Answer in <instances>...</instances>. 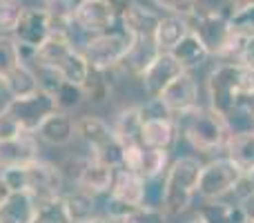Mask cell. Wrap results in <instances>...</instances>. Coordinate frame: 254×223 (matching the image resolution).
<instances>
[{
  "mask_svg": "<svg viewBox=\"0 0 254 223\" xmlns=\"http://www.w3.org/2000/svg\"><path fill=\"white\" fill-rule=\"evenodd\" d=\"M25 132L20 130V125H18L16 121H13V116H9L4 110H0V141H11V139H18V136H22Z\"/></svg>",
  "mask_w": 254,
  "mask_h": 223,
  "instance_id": "cell-41",
  "label": "cell"
},
{
  "mask_svg": "<svg viewBox=\"0 0 254 223\" xmlns=\"http://www.w3.org/2000/svg\"><path fill=\"white\" fill-rule=\"evenodd\" d=\"M241 210H243L246 221L254 223V190H252V192H248L246 197H241Z\"/></svg>",
  "mask_w": 254,
  "mask_h": 223,
  "instance_id": "cell-43",
  "label": "cell"
},
{
  "mask_svg": "<svg viewBox=\"0 0 254 223\" xmlns=\"http://www.w3.org/2000/svg\"><path fill=\"white\" fill-rule=\"evenodd\" d=\"M183 67L176 63V58L170 52H158L156 58L149 63V67L143 72L140 76V83L143 89L149 98H158L163 94V89L176 78V76L183 74Z\"/></svg>",
  "mask_w": 254,
  "mask_h": 223,
  "instance_id": "cell-14",
  "label": "cell"
},
{
  "mask_svg": "<svg viewBox=\"0 0 254 223\" xmlns=\"http://www.w3.org/2000/svg\"><path fill=\"white\" fill-rule=\"evenodd\" d=\"M67 210H69V217L74 223H83L94 217V210H96V203H94V194L83 192V190L76 188L71 194L65 197Z\"/></svg>",
  "mask_w": 254,
  "mask_h": 223,
  "instance_id": "cell-31",
  "label": "cell"
},
{
  "mask_svg": "<svg viewBox=\"0 0 254 223\" xmlns=\"http://www.w3.org/2000/svg\"><path fill=\"white\" fill-rule=\"evenodd\" d=\"M112 132L119 139V143L123 148H131V145H143L140 134H143V116H140L138 105L125 107L116 114Z\"/></svg>",
  "mask_w": 254,
  "mask_h": 223,
  "instance_id": "cell-23",
  "label": "cell"
},
{
  "mask_svg": "<svg viewBox=\"0 0 254 223\" xmlns=\"http://www.w3.org/2000/svg\"><path fill=\"white\" fill-rule=\"evenodd\" d=\"M121 223H165V212H163V208L138 206L131 215H127Z\"/></svg>",
  "mask_w": 254,
  "mask_h": 223,
  "instance_id": "cell-38",
  "label": "cell"
},
{
  "mask_svg": "<svg viewBox=\"0 0 254 223\" xmlns=\"http://www.w3.org/2000/svg\"><path fill=\"white\" fill-rule=\"evenodd\" d=\"M74 22L83 34L94 36V34H103L107 29H114L119 16L114 13V9L110 7L107 0H83L80 7L76 9Z\"/></svg>",
  "mask_w": 254,
  "mask_h": 223,
  "instance_id": "cell-15",
  "label": "cell"
},
{
  "mask_svg": "<svg viewBox=\"0 0 254 223\" xmlns=\"http://www.w3.org/2000/svg\"><path fill=\"white\" fill-rule=\"evenodd\" d=\"M158 49L156 45H154V38H136V45L131 47L129 56L125 58V63L121 67H125V70H129V74L134 76H143V72L149 67V63L156 58Z\"/></svg>",
  "mask_w": 254,
  "mask_h": 223,
  "instance_id": "cell-28",
  "label": "cell"
},
{
  "mask_svg": "<svg viewBox=\"0 0 254 223\" xmlns=\"http://www.w3.org/2000/svg\"><path fill=\"white\" fill-rule=\"evenodd\" d=\"M163 199H165V179H149L145 181V199L143 206L147 208H163Z\"/></svg>",
  "mask_w": 254,
  "mask_h": 223,
  "instance_id": "cell-39",
  "label": "cell"
},
{
  "mask_svg": "<svg viewBox=\"0 0 254 223\" xmlns=\"http://www.w3.org/2000/svg\"><path fill=\"white\" fill-rule=\"evenodd\" d=\"M134 45H136V36L121 25L114 27V29L103 31V34L87 36L80 52L87 58L89 70L114 72L125 63V58L129 56Z\"/></svg>",
  "mask_w": 254,
  "mask_h": 223,
  "instance_id": "cell-3",
  "label": "cell"
},
{
  "mask_svg": "<svg viewBox=\"0 0 254 223\" xmlns=\"http://www.w3.org/2000/svg\"><path fill=\"white\" fill-rule=\"evenodd\" d=\"M22 9L20 0H0V34H13Z\"/></svg>",
  "mask_w": 254,
  "mask_h": 223,
  "instance_id": "cell-36",
  "label": "cell"
},
{
  "mask_svg": "<svg viewBox=\"0 0 254 223\" xmlns=\"http://www.w3.org/2000/svg\"><path fill=\"white\" fill-rule=\"evenodd\" d=\"M179 118L185 121L183 134L188 139V143L201 154H210L214 149L225 148L230 134H232L228 121L223 116H219L216 112H212L210 107L207 110L198 107V110L185 114V116H179Z\"/></svg>",
  "mask_w": 254,
  "mask_h": 223,
  "instance_id": "cell-6",
  "label": "cell"
},
{
  "mask_svg": "<svg viewBox=\"0 0 254 223\" xmlns=\"http://www.w3.org/2000/svg\"><path fill=\"white\" fill-rule=\"evenodd\" d=\"M246 223H252V221H246Z\"/></svg>",
  "mask_w": 254,
  "mask_h": 223,
  "instance_id": "cell-53",
  "label": "cell"
},
{
  "mask_svg": "<svg viewBox=\"0 0 254 223\" xmlns=\"http://www.w3.org/2000/svg\"><path fill=\"white\" fill-rule=\"evenodd\" d=\"M190 22V29L203 40L205 49L210 52V56H221L223 47L228 45L230 36V22H228V16L223 11H201L198 9L194 16L188 18Z\"/></svg>",
  "mask_w": 254,
  "mask_h": 223,
  "instance_id": "cell-11",
  "label": "cell"
},
{
  "mask_svg": "<svg viewBox=\"0 0 254 223\" xmlns=\"http://www.w3.org/2000/svg\"><path fill=\"white\" fill-rule=\"evenodd\" d=\"M9 116H13V121L20 125V130L25 134H36L38 127L58 110L56 101L52 94L47 92H36L34 96H25V98H11L7 105L2 107Z\"/></svg>",
  "mask_w": 254,
  "mask_h": 223,
  "instance_id": "cell-10",
  "label": "cell"
},
{
  "mask_svg": "<svg viewBox=\"0 0 254 223\" xmlns=\"http://www.w3.org/2000/svg\"><path fill=\"white\" fill-rule=\"evenodd\" d=\"M34 63L52 67V70H56L61 74L63 80H69V83L76 85H83L89 76L87 58L83 56V52L69 38H63V36H52L36 52Z\"/></svg>",
  "mask_w": 254,
  "mask_h": 223,
  "instance_id": "cell-5",
  "label": "cell"
},
{
  "mask_svg": "<svg viewBox=\"0 0 254 223\" xmlns=\"http://www.w3.org/2000/svg\"><path fill=\"white\" fill-rule=\"evenodd\" d=\"M134 210H136V206H129V203L119 201V199H114V197H110V201H107V217H110L112 221H116V223H121L127 215H131Z\"/></svg>",
  "mask_w": 254,
  "mask_h": 223,
  "instance_id": "cell-42",
  "label": "cell"
},
{
  "mask_svg": "<svg viewBox=\"0 0 254 223\" xmlns=\"http://www.w3.org/2000/svg\"><path fill=\"white\" fill-rule=\"evenodd\" d=\"M74 179H76L78 190L89 192V194H101L112 188L114 167H110L107 163L98 161V158H94V156H87L78 163V170H76Z\"/></svg>",
  "mask_w": 254,
  "mask_h": 223,
  "instance_id": "cell-17",
  "label": "cell"
},
{
  "mask_svg": "<svg viewBox=\"0 0 254 223\" xmlns=\"http://www.w3.org/2000/svg\"><path fill=\"white\" fill-rule=\"evenodd\" d=\"M176 136H179V127H176L174 118H149L143 121V141L145 148H154V149H167L176 143Z\"/></svg>",
  "mask_w": 254,
  "mask_h": 223,
  "instance_id": "cell-20",
  "label": "cell"
},
{
  "mask_svg": "<svg viewBox=\"0 0 254 223\" xmlns=\"http://www.w3.org/2000/svg\"><path fill=\"white\" fill-rule=\"evenodd\" d=\"M234 2H241V0H234Z\"/></svg>",
  "mask_w": 254,
  "mask_h": 223,
  "instance_id": "cell-52",
  "label": "cell"
},
{
  "mask_svg": "<svg viewBox=\"0 0 254 223\" xmlns=\"http://www.w3.org/2000/svg\"><path fill=\"white\" fill-rule=\"evenodd\" d=\"M190 34V22L188 18L183 16H161L156 25V31H154V45H156L158 52H172L185 36Z\"/></svg>",
  "mask_w": 254,
  "mask_h": 223,
  "instance_id": "cell-24",
  "label": "cell"
},
{
  "mask_svg": "<svg viewBox=\"0 0 254 223\" xmlns=\"http://www.w3.org/2000/svg\"><path fill=\"white\" fill-rule=\"evenodd\" d=\"M38 201L27 192H11L0 203V223H34Z\"/></svg>",
  "mask_w": 254,
  "mask_h": 223,
  "instance_id": "cell-19",
  "label": "cell"
},
{
  "mask_svg": "<svg viewBox=\"0 0 254 223\" xmlns=\"http://www.w3.org/2000/svg\"><path fill=\"white\" fill-rule=\"evenodd\" d=\"M4 92H7V85H4V78H2V76H0V96H2Z\"/></svg>",
  "mask_w": 254,
  "mask_h": 223,
  "instance_id": "cell-49",
  "label": "cell"
},
{
  "mask_svg": "<svg viewBox=\"0 0 254 223\" xmlns=\"http://www.w3.org/2000/svg\"><path fill=\"white\" fill-rule=\"evenodd\" d=\"M83 223H116V221H112L110 217H92V219H87Z\"/></svg>",
  "mask_w": 254,
  "mask_h": 223,
  "instance_id": "cell-48",
  "label": "cell"
},
{
  "mask_svg": "<svg viewBox=\"0 0 254 223\" xmlns=\"http://www.w3.org/2000/svg\"><path fill=\"white\" fill-rule=\"evenodd\" d=\"M9 194H11V190L7 188V183H4V181H2V176H0V203H2L4 199L9 197Z\"/></svg>",
  "mask_w": 254,
  "mask_h": 223,
  "instance_id": "cell-47",
  "label": "cell"
},
{
  "mask_svg": "<svg viewBox=\"0 0 254 223\" xmlns=\"http://www.w3.org/2000/svg\"><path fill=\"white\" fill-rule=\"evenodd\" d=\"M201 161L196 156H181L165 172V199L163 212L165 215H183L196 194L198 176H201Z\"/></svg>",
  "mask_w": 254,
  "mask_h": 223,
  "instance_id": "cell-4",
  "label": "cell"
},
{
  "mask_svg": "<svg viewBox=\"0 0 254 223\" xmlns=\"http://www.w3.org/2000/svg\"><path fill=\"white\" fill-rule=\"evenodd\" d=\"M34 223H74L69 217V210H67L65 197H56L38 203V212H36Z\"/></svg>",
  "mask_w": 254,
  "mask_h": 223,
  "instance_id": "cell-33",
  "label": "cell"
},
{
  "mask_svg": "<svg viewBox=\"0 0 254 223\" xmlns=\"http://www.w3.org/2000/svg\"><path fill=\"white\" fill-rule=\"evenodd\" d=\"M241 65L250 67L254 70V36L246 40V49H243V58H241Z\"/></svg>",
  "mask_w": 254,
  "mask_h": 223,
  "instance_id": "cell-44",
  "label": "cell"
},
{
  "mask_svg": "<svg viewBox=\"0 0 254 223\" xmlns=\"http://www.w3.org/2000/svg\"><path fill=\"white\" fill-rule=\"evenodd\" d=\"M22 63L20 56V47L13 40V36L0 34V76H7L11 70H16L18 65Z\"/></svg>",
  "mask_w": 254,
  "mask_h": 223,
  "instance_id": "cell-34",
  "label": "cell"
},
{
  "mask_svg": "<svg viewBox=\"0 0 254 223\" xmlns=\"http://www.w3.org/2000/svg\"><path fill=\"white\" fill-rule=\"evenodd\" d=\"M246 179L250 181V185H252V190H254V172H250V174H246Z\"/></svg>",
  "mask_w": 254,
  "mask_h": 223,
  "instance_id": "cell-50",
  "label": "cell"
},
{
  "mask_svg": "<svg viewBox=\"0 0 254 223\" xmlns=\"http://www.w3.org/2000/svg\"><path fill=\"white\" fill-rule=\"evenodd\" d=\"M54 101H56V107L61 112L74 110V107H78L80 103L85 101L83 85H76V83H69V80H63L61 87H58L56 94H54Z\"/></svg>",
  "mask_w": 254,
  "mask_h": 223,
  "instance_id": "cell-35",
  "label": "cell"
},
{
  "mask_svg": "<svg viewBox=\"0 0 254 223\" xmlns=\"http://www.w3.org/2000/svg\"><path fill=\"white\" fill-rule=\"evenodd\" d=\"M198 217L205 223H246L241 206H230L223 201H212L203 206L198 210Z\"/></svg>",
  "mask_w": 254,
  "mask_h": 223,
  "instance_id": "cell-29",
  "label": "cell"
},
{
  "mask_svg": "<svg viewBox=\"0 0 254 223\" xmlns=\"http://www.w3.org/2000/svg\"><path fill=\"white\" fill-rule=\"evenodd\" d=\"M110 72H98V70H89L87 80L83 83V92L85 98L92 103H105L112 94V83H110Z\"/></svg>",
  "mask_w": 254,
  "mask_h": 223,
  "instance_id": "cell-32",
  "label": "cell"
},
{
  "mask_svg": "<svg viewBox=\"0 0 254 223\" xmlns=\"http://www.w3.org/2000/svg\"><path fill=\"white\" fill-rule=\"evenodd\" d=\"M230 31L241 36H254V0H241L234 2V9L228 13Z\"/></svg>",
  "mask_w": 254,
  "mask_h": 223,
  "instance_id": "cell-30",
  "label": "cell"
},
{
  "mask_svg": "<svg viewBox=\"0 0 254 223\" xmlns=\"http://www.w3.org/2000/svg\"><path fill=\"white\" fill-rule=\"evenodd\" d=\"M225 149H228V158L243 174L254 172V127L232 132L228 143H225Z\"/></svg>",
  "mask_w": 254,
  "mask_h": 223,
  "instance_id": "cell-21",
  "label": "cell"
},
{
  "mask_svg": "<svg viewBox=\"0 0 254 223\" xmlns=\"http://www.w3.org/2000/svg\"><path fill=\"white\" fill-rule=\"evenodd\" d=\"M110 197L125 201L129 206H143L145 199V179L127 167H114V181L110 188Z\"/></svg>",
  "mask_w": 254,
  "mask_h": 223,
  "instance_id": "cell-18",
  "label": "cell"
},
{
  "mask_svg": "<svg viewBox=\"0 0 254 223\" xmlns=\"http://www.w3.org/2000/svg\"><path fill=\"white\" fill-rule=\"evenodd\" d=\"M107 2H110V7L114 9V13L119 16V20H121V18L125 16V11L136 2V0H107Z\"/></svg>",
  "mask_w": 254,
  "mask_h": 223,
  "instance_id": "cell-45",
  "label": "cell"
},
{
  "mask_svg": "<svg viewBox=\"0 0 254 223\" xmlns=\"http://www.w3.org/2000/svg\"><path fill=\"white\" fill-rule=\"evenodd\" d=\"M11 36L18 43V47H20L22 61L27 56L34 58L36 52L52 38V18H49V11L45 7H25Z\"/></svg>",
  "mask_w": 254,
  "mask_h": 223,
  "instance_id": "cell-9",
  "label": "cell"
},
{
  "mask_svg": "<svg viewBox=\"0 0 254 223\" xmlns=\"http://www.w3.org/2000/svg\"><path fill=\"white\" fill-rule=\"evenodd\" d=\"M190 223H205V221H203V219H201V217H198V215H196V219H194V221H190Z\"/></svg>",
  "mask_w": 254,
  "mask_h": 223,
  "instance_id": "cell-51",
  "label": "cell"
},
{
  "mask_svg": "<svg viewBox=\"0 0 254 223\" xmlns=\"http://www.w3.org/2000/svg\"><path fill=\"white\" fill-rule=\"evenodd\" d=\"M138 110H140L143 121H149V118H174L172 112L163 105L161 98H149V101H145L143 105H138Z\"/></svg>",
  "mask_w": 254,
  "mask_h": 223,
  "instance_id": "cell-40",
  "label": "cell"
},
{
  "mask_svg": "<svg viewBox=\"0 0 254 223\" xmlns=\"http://www.w3.org/2000/svg\"><path fill=\"white\" fill-rule=\"evenodd\" d=\"M40 145L36 134H22L11 141H0V172L38 161Z\"/></svg>",
  "mask_w": 254,
  "mask_h": 223,
  "instance_id": "cell-16",
  "label": "cell"
},
{
  "mask_svg": "<svg viewBox=\"0 0 254 223\" xmlns=\"http://www.w3.org/2000/svg\"><path fill=\"white\" fill-rule=\"evenodd\" d=\"M76 136L89 148V156L98 158V161L107 163L110 167L123 165V145L112 132V125H107L103 118L85 114V116L74 121Z\"/></svg>",
  "mask_w": 254,
  "mask_h": 223,
  "instance_id": "cell-7",
  "label": "cell"
},
{
  "mask_svg": "<svg viewBox=\"0 0 254 223\" xmlns=\"http://www.w3.org/2000/svg\"><path fill=\"white\" fill-rule=\"evenodd\" d=\"M163 101V105L172 112V116H185V114L198 110V85L196 78L192 76V72H183L181 76H176L158 96Z\"/></svg>",
  "mask_w": 254,
  "mask_h": 223,
  "instance_id": "cell-12",
  "label": "cell"
},
{
  "mask_svg": "<svg viewBox=\"0 0 254 223\" xmlns=\"http://www.w3.org/2000/svg\"><path fill=\"white\" fill-rule=\"evenodd\" d=\"M154 2L172 16L190 18L198 11V0H154Z\"/></svg>",
  "mask_w": 254,
  "mask_h": 223,
  "instance_id": "cell-37",
  "label": "cell"
},
{
  "mask_svg": "<svg viewBox=\"0 0 254 223\" xmlns=\"http://www.w3.org/2000/svg\"><path fill=\"white\" fill-rule=\"evenodd\" d=\"M4 85H7V94H11V98L34 96L36 92H40L38 76L29 63H20L16 70L9 72L4 76Z\"/></svg>",
  "mask_w": 254,
  "mask_h": 223,
  "instance_id": "cell-27",
  "label": "cell"
},
{
  "mask_svg": "<svg viewBox=\"0 0 254 223\" xmlns=\"http://www.w3.org/2000/svg\"><path fill=\"white\" fill-rule=\"evenodd\" d=\"M170 54L176 58V63H179L185 72H192V70H196V67L205 65V61L210 58V52L205 49L203 40L198 38L192 29H190V34L185 36Z\"/></svg>",
  "mask_w": 254,
  "mask_h": 223,
  "instance_id": "cell-26",
  "label": "cell"
},
{
  "mask_svg": "<svg viewBox=\"0 0 254 223\" xmlns=\"http://www.w3.org/2000/svg\"><path fill=\"white\" fill-rule=\"evenodd\" d=\"M158 20H161V16H158L156 11L143 7V4L136 0L125 11V16L121 18V25H123L127 31H131L136 38H152L154 31H156Z\"/></svg>",
  "mask_w": 254,
  "mask_h": 223,
  "instance_id": "cell-25",
  "label": "cell"
},
{
  "mask_svg": "<svg viewBox=\"0 0 254 223\" xmlns=\"http://www.w3.org/2000/svg\"><path fill=\"white\" fill-rule=\"evenodd\" d=\"M167 161H170V152L167 149L131 145V148L123 149V165L121 167H127V170L136 172L138 176H143L145 181H149V179H158L170 167Z\"/></svg>",
  "mask_w": 254,
  "mask_h": 223,
  "instance_id": "cell-13",
  "label": "cell"
},
{
  "mask_svg": "<svg viewBox=\"0 0 254 223\" xmlns=\"http://www.w3.org/2000/svg\"><path fill=\"white\" fill-rule=\"evenodd\" d=\"M254 89V70L241 63H221L207 76V98L210 110L225 121L243 105L248 94Z\"/></svg>",
  "mask_w": 254,
  "mask_h": 223,
  "instance_id": "cell-1",
  "label": "cell"
},
{
  "mask_svg": "<svg viewBox=\"0 0 254 223\" xmlns=\"http://www.w3.org/2000/svg\"><path fill=\"white\" fill-rule=\"evenodd\" d=\"M0 176L11 192H27L38 203L63 197V183H65L63 172L54 163L40 161V158L29 165L2 170Z\"/></svg>",
  "mask_w": 254,
  "mask_h": 223,
  "instance_id": "cell-2",
  "label": "cell"
},
{
  "mask_svg": "<svg viewBox=\"0 0 254 223\" xmlns=\"http://www.w3.org/2000/svg\"><path fill=\"white\" fill-rule=\"evenodd\" d=\"M243 176L246 174H243L228 156L216 158V161H210L201 167L196 194L203 197L205 201H219L225 194L237 192Z\"/></svg>",
  "mask_w": 254,
  "mask_h": 223,
  "instance_id": "cell-8",
  "label": "cell"
},
{
  "mask_svg": "<svg viewBox=\"0 0 254 223\" xmlns=\"http://www.w3.org/2000/svg\"><path fill=\"white\" fill-rule=\"evenodd\" d=\"M36 134H38V139L45 141V143L54 145V148H63V145H69L71 139L76 136L74 121H71V116H67V112L56 110L38 127Z\"/></svg>",
  "mask_w": 254,
  "mask_h": 223,
  "instance_id": "cell-22",
  "label": "cell"
},
{
  "mask_svg": "<svg viewBox=\"0 0 254 223\" xmlns=\"http://www.w3.org/2000/svg\"><path fill=\"white\" fill-rule=\"evenodd\" d=\"M241 107L254 118V89H252V94H248V96H246V101H243V105H241Z\"/></svg>",
  "mask_w": 254,
  "mask_h": 223,
  "instance_id": "cell-46",
  "label": "cell"
}]
</instances>
